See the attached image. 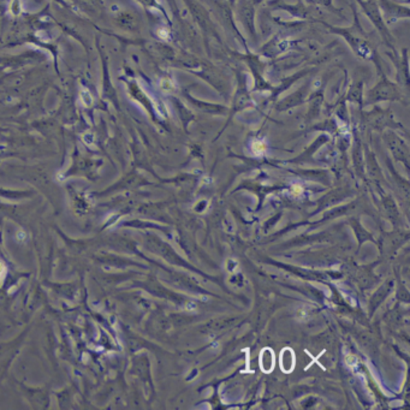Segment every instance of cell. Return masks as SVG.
Returning <instances> with one entry per match:
<instances>
[{
	"label": "cell",
	"mask_w": 410,
	"mask_h": 410,
	"mask_svg": "<svg viewBox=\"0 0 410 410\" xmlns=\"http://www.w3.org/2000/svg\"><path fill=\"white\" fill-rule=\"evenodd\" d=\"M192 73H195L198 78H203L206 82L209 83L225 99H227L230 95V83L227 81V78L223 75L222 71H219L217 68L203 65L198 73V71H192Z\"/></svg>",
	"instance_id": "9c48e42d"
},
{
	"label": "cell",
	"mask_w": 410,
	"mask_h": 410,
	"mask_svg": "<svg viewBox=\"0 0 410 410\" xmlns=\"http://www.w3.org/2000/svg\"><path fill=\"white\" fill-rule=\"evenodd\" d=\"M248 57H247V63L249 65V69L251 70V73H253V76L255 78V84H254V92L258 91V92H262V91H271V92H273L275 91V88L271 86L270 83L266 81L264 76H262V70H264V67H262V63H261L260 60L258 57L255 56H253V54H249L248 52Z\"/></svg>",
	"instance_id": "5bb4252c"
},
{
	"label": "cell",
	"mask_w": 410,
	"mask_h": 410,
	"mask_svg": "<svg viewBox=\"0 0 410 410\" xmlns=\"http://www.w3.org/2000/svg\"><path fill=\"white\" fill-rule=\"evenodd\" d=\"M267 6L272 10L286 11L288 14L297 20L307 21L312 17L308 8L304 5L302 0H299L296 4H288L283 0H270L267 1Z\"/></svg>",
	"instance_id": "7c38bea8"
},
{
	"label": "cell",
	"mask_w": 410,
	"mask_h": 410,
	"mask_svg": "<svg viewBox=\"0 0 410 410\" xmlns=\"http://www.w3.org/2000/svg\"><path fill=\"white\" fill-rule=\"evenodd\" d=\"M352 10L354 22L349 27H336V25H328L325 21L320 20H314L313 22L323 25L328 30V33L338 35L345 40V43L349 45V47L352 49V52L356 54L357 57L373 62L378 71L384 70L381 65L380 56L376 51V45L372 41V34L367 33L361 25L356 6L352 5Z\"/></svg>",
	"instance_id": "6da1fadb"
},
{
	"label": "cell",
	"mask_w": 410,
	"mask_h": 410,
	"mask_svg": "<svg viewBox=\"0 0 410 410\" xmlns=\"http://www.w3.org/2000/svg\"><path fill=\"white\" fill-rule=\"evenodd\" d=\"M280 367L282 371L290 373L295 367V354L290 348H286L280 355Z\"/></svg>",
	"instance_id": "ac0fdd59"
},
{
	"label": "cell",
	"mask_w": 410,
	"mask_h": 410,
	"mask_svg": "<svg viewBox=\"0 0 410 410\" xmlns=\"http://www.w3.org/2000/svg\"><path fill=\"white\" fill-rule=\"evenodd\" d=\"M262 1H265V0H251V3L255 6L260 5Z\"/></svg>",
	"instance_id": "44dd1931"
},
{
	"label": "cell",
	"mask_w": 410,
	"mask_h": 410,
	"mask_svg": "<svg viewBox=\"0 0 410 410\" xmlns=\"http://www.w3.org/2000/svg\"><path fill=\"white\" fill-rule=\"evenodd\" d=\"M255 8L251 0H240L237 3V19L241 22L251 41L258 40L255 27Z\"/></svg>",
	"instance_id": "30bf717a"
},
{
	"label": "cell",
	"mask_w": 410,
	"mask_h": 410,
	"mask_svg": "<svg viewBox=\"0 0 410 410\" xmlns=\"http://www.w3.org/2000/svg\"><path fill=\"white\" fill-rule=\"evenodd\" d=\"M255 107V102H253L249 91L247 88L246 75L238 71L237 73V91L232 99L231 106L229 109L227 116L229 119H232V117L236 116L237 113Z\"/></svg>",
	"instance_id": "52a82bcc"
},
{
	"label": "cell",
	"mask_w": 410,
	"mask_h": 410,
	"mask_svg": "<svg viewBox=\"0 0 410 410\" xmlns=\"http://www.w3.org/2000/svg\"><path fill=\"white\" fill-rule=\"evenodd\" d=\"M275 365V352L270 348H266L260 355V367L262 371L270 373Z\"/></svg>",
	"instance_id": "e0dca14e"
},
{
	"label": "cell",
	"mask_w": 410,
	"mask_h": 410,
	"mask_svg": "<svg viewBox=\"0 0 410 410\" xmlns=\"http://www.w3.org/2000/svg\"><path fill=\"white\" fill-rule=\"evenodd\" d=\"M15 380L16 386L20 391L21 395L25 397L33 409H47L51 405V390L49 386L43 387H33Z\"/></svg>",
	"instance_id": "8992f818"
},
{
	"label": "cell",
	"mask_w": 410,
	"mask_h": 410,
	"mask_svg": "<svg viewBox=\"0 0 410 410\" xmlns=\"http://www.w3.org/2000/svg\"><path fill=\"white\" fill-rule=\"evenodd\" d=\"M363 87H365L363 81L352 83L350 88L348 89L345 100L352 102V104H357L362 109L363 107Z\"/></svg>",
	"instance_id": "2e32d148"
},
{
	"label": "cell",
	"mask_w": 410,
	"mask_h": 410,
	"mask_svg": "<svg viewBox=\"0 0 410 410\" xmlns=\"http://www.w3.org/2000/svg\"><path fill=\"white\" fill-rule=\"evenodd\" d=\"M309 88H310V82L306 83L302 87L297 89L296 92L284 98L283 100H280V102L275 105V110L280 112H284L288 111V110H291V109H294V107L304 105V102H307V98H308L309 95Z\"/></svg>",
	"instance_id": "4fadbf2b"
},
{
	"label": "cell",
	"mask_w": 410,
	"mask_h": 410,
	"mask_svg": "<svg viewBox=\"0 0 410 410\" xmlns=\"http://www.w3.org/2000/svg\"><path fill=\"white\" fill-rule=\"evenodd\" d=\"M323 104V95L321 91L314 93L310 98V109H309L308 116H319L321 112V107Z\"/></svg>",
	"instance_id": "d6986e66"
},
{
	"label": "cell",
	"mask_w": 410,
	"mask_h": 410,
	"mask_svg": "<svg viewBox=\"0 0 410 410\" xmlns=\"http://www.w3.org/2000/svg\"><path fill=\"white\" fill-rule=\"evenodd\" d=\"M356 3L360 6L362 12L367 16V19L371 21L372 25L376 28L384 45H386L392 52H397L395 47V38L386 25L384 17L381 15V11L376 4V0H356Z\"/></svg>",
	"instance_id": "3957f363"
},
{
	"label": "cell",
	"mask_w": 410,
	"mask_h": 410,
	"mask_svg": "<svg viewBox=\"0 0 410 410\" xmlns=\"http://www.w3.org/2000/svg\"><path fill=\"white\" fill-rule=\"evenodd\" d=\"M185 5L188 8L190 14L193 16L194 21L196 22V25L200 27V30L205 36V40L207 43L209 38H216V39L220 40V36L218 34L217 27L214 25L211 16L208 14L207 9L200 4L198 0H184Z\"/></svg>",
	"instance_id": "5b68a950"
},
{
	"label": "cell",
	"mask_w": 410,
	"mask_h": 410,
	"mask_svg": "<svg viewBox=\"0 0 410 410\" xmlns=\"http://www.w3.org/2000/svg\"><path fill=\"white\" fill-rule=\"evenodd\" d=\"M390 57L391 62L396 68L395 82L400 86L407 97H409L410 75H409V54L408 49H403L400 54L397 52L386 54Z\"/></svg>",
	"instance_id": "ba28073f"
},
{
	"label": "cell",
	"mask_w": 410,
	"mask_h": 410,
	"mask_svg": "<svg viewBox=\"0 0 410 410\" xmlns=\"http://www.w3.org/2000/svg\"><path fill=\"white\" fill-rule=\"evenodd\" d=\"M184 97L188 100L194 107H196L198 110L205 113H209V115H227L229 109L223 105H218V104H212V102H203V100H198L196 98H194L190 93L184 92Z\"/></svg>",
	"instance_id": "9a60e30c"
},
{
	"label": "cell",
	"mask_w": 410,
	"mask_h": 410,
	"mask_svg": "<svg viewBox=\"0 0 410 410\" xmlns=\"http://www.w3.org/2000/svg\"><path fill=\"white\" fill-rule=\"evenodd\" d=\"M379 80L374 87L371 88L366 94V99H363V107L376 105L384 102H400L408 105L409 97H407L400 86L391 81L386 76L384 70L378 71Z\"/></svg>",
	"instance_id": "7a4b0ae2"
},
{
	"label": "cell",
	"mask_w": 410,
	"mask_h": 410,
	"mask_svg": "<svg viewBox=\"0 0 410 410\" xmlns=\"http://www.w3.org/2000/svg\"><path fill=\"white\" fill-rule=\"evenodd\" d=\"M304 1H307L310 5L321 6V8H325L328 10L332 11V12L337 14V15L342 16L339 14L341 10H337L334 8V5H333V0H304Z\"/></svg>",
	"instance_id": "ffe728a7"
},
{
	"label": "cell",
	"mask_w": 410,
	"mask_h": 410,
	"mask_svg": "<svg viewBox=\"0 0 410 410\" xmlns=\"http://www.w3.org/2000/svg\"><path fill=\"white\" fill-rule=\"evenodd\" d=\"M376 4L379 6L381 15L384 21L387 23H394L396 21L408 20L410 17V9L408 4L400 5L392 0H376Z\"/></svg>",
	"instance_id": "8fae6325"
},
{
	"label": "cell",
	"mask_w": 410,
	"mask_h": 410,
	"mask_svg": "<svg viewBox=\"0 0 410 410\" xmlns=\"http://www.w3.org/2000/svg\"><path fill=\"white\" fill-rule=\"evenodd\" d=\"M30 330V328L28 326L23 332L16 336L12 341L0 343V383L4 380L6 376H9L11 365L15 361L16 357L25 345V338Z\"/></svg>",
	"instance_id": "277c9868"
}]
</instances>
